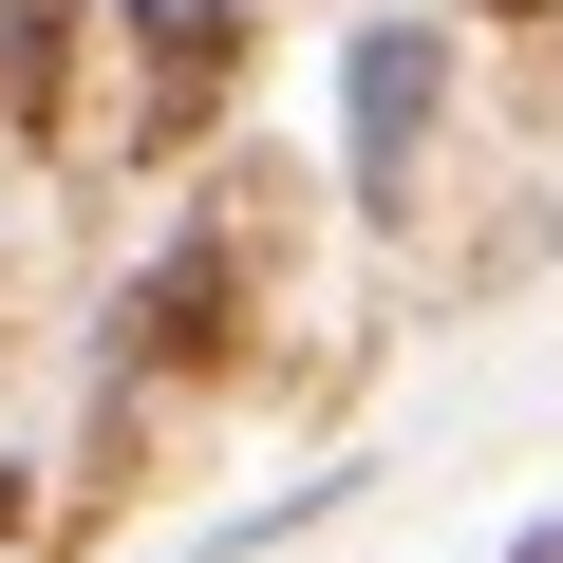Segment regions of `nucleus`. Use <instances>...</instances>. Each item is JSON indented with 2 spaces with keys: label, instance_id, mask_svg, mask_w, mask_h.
Returning <instances> with one entry per match:
<instances>
[{
  "label": "nucleus",
  "instance_id": "obj_1",
  "mask_svg": "<svg viewBox=\"0 0 563 563\" xmlns=\"http://www.w3.org/2000/svg\"><path fill=\"white\" fill-rule=\"evenodd\" d=\"M432 95H451V38H432V20H376V38L339 57V169H357V207H413Z\"/></svg>",
  "mask_w": 563,
  "mask_h": 563
},
{
  "label": "nucleus",
  "instance_id": "obj_3",
  "mask_svg": "<svg viewBox=\"0 0 563 563\" xmlns=\"http://www.w3.org/2000/svg\"><path fill=\"white\" fill-rule=\"evenodd\" d=\"M132 38H151L132 132H151V151H188V113H225V76H244V20H225V0H169V20H132Z\"/></svg>",
  "mask_w": 563,
  "mask_h": 563
},
{
  "label": "nucleus",
  "instance_id": "obj_2",
  "mask_svg": "<svg viewBox=\"0 0 563 563\" xmlns=\"http://www.w3.org/2000/svg\"><path fill=\"white\" fill-rule=\"evenodd\" d=\"M225 320H244V263L188 225V244L132 282V301H113V376H188V357H225Z\"/></svg>",
  "mask_w": 563,
  "mask_h": 563
},
{
  "label": "nucleus",
  "instance_id": "obj_4",
  "mask_svg": "<svg viewBox=\"0 0 563 563\" xmlns=\"http://www.w3.org/2000/svg\"><path fill=\"white\" fill-rule=\"evenodd\" d=\"M0 507H20V470H0Z\"/></svg>",
  "mask_w": 563,
  "mask_h": 563
}]
</instances>
